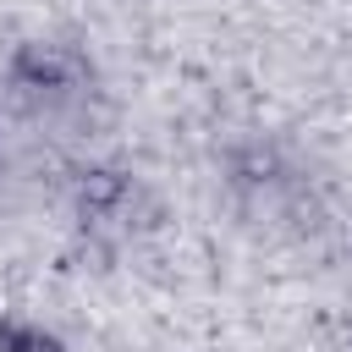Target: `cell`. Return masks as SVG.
Here are the masks:
<instances>
[{"mask_svg": "<svg viewBox=\"0 0 352 352\" xmlns=\"http://www.w3.org/2000/svg\"><path fill=\"white\" fill-rule=\"evenodd\" d=\"M0 352H60V341L28 319H0Z\"/></svg>", "mask_w": 352, "mask_h": 352, "instance_id": "cell-1", "label": "cell"}]
</instances>
